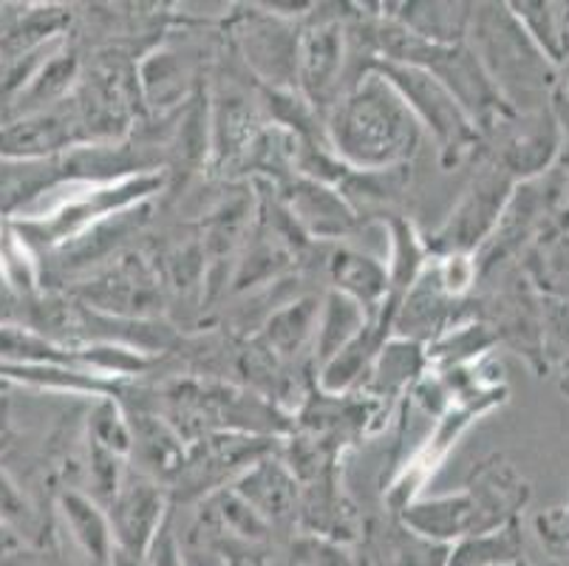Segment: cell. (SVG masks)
Instances as JSON below:
<instances>
[{"mask_svg":"<svg viewBox=\"0 0 569 566\" xmlns=\"http://www.w3.org/2000/svg\"><path fill=\"white\" fill-rule=\"evenodd\" d=\"M340 60H343V46H340L338 29L323 26V29L309 31L301 49V80L312 100L323 102L329 97L338 82Z\"/></svg>","mask_w":569,"mask_h":566,"instance_id":"6","label":"cell"},{"mask_svg":"<svg viewBox=\"0 0 569 566\" xmlns=\"http://www.w3.org/2000/svg\"><path fill=\"white\" fill-rule=\"evenodd\" d=\"M360 309L355 300L335 295L329 298V309L323 315V326H320V349L326 357L338 355L343 346H349L357 335H360Z\"/></svg>","mask_w":569,"mask_h":566,"instance_id":"8","label":"cell"},{"mask_svg":"<svg viewBox=\"0 0 569 566\" xmlns=\"http://www.w3.org/2000/svg\"><path fill=\"white\" fill-rule=\"evenodd\" d=\"M63 513L69 518L71 529H74L77 542L82 544L91 558L97 564H106L108 555H111V529H108L106 518L97 513V507L82 496H66L63 498Z\"/></svg>","mask_w":569,"mask_h":566,"instance_id":"7","label":"cell"},{"mask_svg":"<svg viewBox=\"0 0 569 566\" xmlns=\"http://www.w3.org/2000/svg\"><path fill=\"white\" fill-rule=\"evenodd\" d=\"M335 269H338L340 284H346L349 292L357 295V298L371 300L382 292V287H386V278H382V272L369 261V258L343 252V256H338V261H335Z\"/></svg>","mask_w":569,"mask_h":566,"instance_id":"9","label":"cell"},{"mask_svg":"<svg viewBox=\"0 0 569 566\" xmlns=\"http://www.w3.org/2000/svg\"><path fill=\"white\" fill-rule=\"evenodd\" d=\"M0 518L3 522H26L29 518V507L3 474H0Z\"/></svg>","mask_w":569,"mask_h":566,"instance_id":"10","label":"cell"},{"mask_svg":"<svg viewBox=\"0 0 569 566\" xmlns=\"http://www.w3.org/2000/svg\"><path fill=\"white\" fill-rule=\"evenodd\" d=\"M113 566H137V558H133V555H128V553H122V549H119L117 558H113Z\"/></svg>","mask_w":569,"mask_h":566,"instance_id":"12","label":"cell"},{"mask_svg":"<svg viewBox=\"0 0 569 566\" xmlns=\"http://www.w3.org/2000/svg\"><path fill=\"white\" fill-rule=\"evenodd\" d=\"M335 148L351 165L382 170L402 162L417 150L419 122L400 93L380 75L369 77L349 100L335 111Z\"/></svg>","mask_w":569,"mask_h":566,"instance_id":"1","label":"cell"},{"mask_svg":"<svg viewBox=\"0 0 569 566\" xmlns=\"http://www.w3.org/2000/svg\"><path fill=\"white\" fill-rule=\"evenodd\" d=\"M159 516H162V496L148 481H128L113 496V527L122 542V553L137 558L157 533Z\"/></svg>","mask_w":569,"mask_h":566,"instance_id":"4","label":"cell"},{"mask_svg":"<svg viewBox=\"0 0 569 566\" xmlns=\"http://www.w3.org/2000/svg\"><path fill=\"white\" fill-rule=\"evenodd\" d=\"M493 481L479 487V493H459V496L439 498L426 507H413L411 524L426 529L428 536H462L470 529L493 527L501 522L493 510L505 507V496L496 498L490 493Z\"/></svg>","mask_w":569,"mask_h":566,"instance_id":"3","label":"cell"},{"mask_svg":"<svg viewBox=\"0 0 569 566\" xmlns=\"http://www.w3.org/2000/svg\"><path fill=\"white\" fill-rule=\"evenodd\" d=\"M14 547V538L9 536L7 529H3V524H0V553H7V549Z\"/></svg>","mask_w":569,"mask_h":566,"instance_id":"11","label":"cell"},{"mask_svg":"<svg viewBox=\"0 0 569 566\" xmlns=\"http://www.w3.org/2000/svg\"><path fill=\"white\" fill-rule=\"evenodd\" d=\"M380 77L400 93L413 119L431 128L445 153H453L457 159V153L468 150V145L473 142L470 119L465 117V108L459 106L457 97L437 77L428 75L426 69L408 66V62L391 60L382 62Z\"/></svg>","mask_w":569,"mask_h":566,"instance_id":"2","label":"cell"},{"mask_svg":"<svg viewBox=\"0 0 569 566\" xmlns=\"http://www.w3.org/2000/svg\"><path fill=\"white\" fill-rule=\"evenodd\" d=\"M505 190L507 185L499 176H485L470 190L468 199L459 205L457 216L451 218V225L442 230V244H448L457 252H465V249L482 241L485 232L501 218V201L507 199Z\"/></svg>","mask_w":569,"mask_h":566,"instance_id":"5","label":"cell"}]
</instances>
